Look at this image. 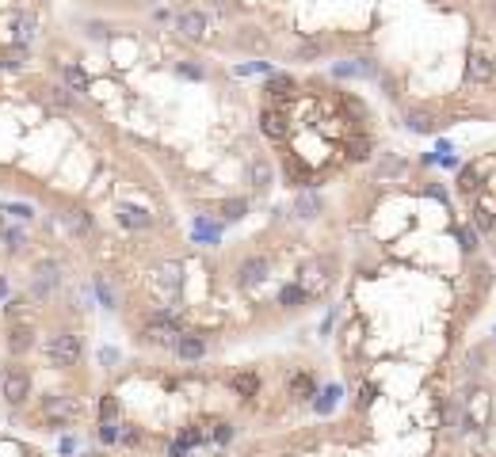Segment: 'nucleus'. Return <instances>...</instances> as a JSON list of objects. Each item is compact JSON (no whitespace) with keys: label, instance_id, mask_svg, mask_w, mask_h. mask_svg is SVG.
<instances>
[{"label":"nucleus","instance_id":"nucleus-28","mask_svg":"<svg viewBox=\"0 0 496 457\" xmlns=\"http://www.w3.org/2000/svg\"><path fill=\"white\" fill-rule=\"evenodd\" d=\"M115 416H118V400L115 396H103V400H99V419H103V423H115Z\"/></svg>","mask_w":496,"mask_h":457},{"label":"nucleus","instance_id":"nucleus-14","mask_svg":"<svg viewBox=\"0 0 496 457\" xmlns=\"http://www.w3.org/2000/svg\"><path fill=\"white\" fill-rule=\"evenodd\" d=\"M260 123H264V134L271 141H282L287 138V118H282L279 111H264V118H260Z\"/></svg>","mask_w":496,"mask_h":457},{"label":"nucleus","instance_id":"nucleus-38","mask_svg":"<svg viewBox=\"0 0 496 457\" xmlns=\"http://www.w3.org/2000/svg\"><path fill=\"white\" fill-rule=\"evenodd\" d=\"M180 73H183V76H195V81H198V76H203V69H195V65H180Z\"/></svg>","mask_w":496,"mask_h":457},{"label":"nucleus","instance_id":"nucleus-1","mask_svg":"<svg viewBox=\"0 0 496 457\" xmlns=\"http://www.w3.org/2000/svg\"><path fill=\"white\" fill-rule=\"evenodd\" d=\"M46 359L54 366H76L81 362V339L73 332H58L46 339Z\"/></svg>","mask_w":496,"mask_h":457},{"label":"nucleus","instance_id":"nucleus-30","mask_svg":"<svg viewBox=\"0 0 496 457\" xmlns=\"http://www.w3.org/2000/svg\"><path fill=\"white\" fill-rule=\"evenodd\" d=\"M473 221H477V228H485V233H488V228H496V217H493V210H485V206H481V210L473 213Z\"/></svg>","mask_w":496,"mask_h":457},{"label":"nucleus","instance_id":"nucleus-4","mask_svg":"<svg viewBox=\"0 0 496 457\" xmlns=\"http://www.w3.org/2000/svg\"><path fill=\"white\" fill-rule=\"evenodd\" d=\"M176 31H180L183 39L198 42L203 34H207V16H203V12H195V8L180 12V16H176Z\"/></svg>","mask_w":496,"mask_h":457},{"label":"nucleus","instance_id":"nucleus-24","mask_svg":"<svg viewBox=\"0 0 496 457\" xmlns=\"http://www.w3.org/2000/svg\"><path fill=\"white\" fill-rule=\"evenodd\" d=\"M256 389H260L256 374H233V392H240V396H256Z\"/></svg>","mask_w":496,"mask_h":457},{"label":"nucleus","instance_id":"nucleus-15","mask_svg":"<svg viewBox=\"0 0 496 457\" xmlns=\"http://www.w3.org/2000/svg\"><path fill=\"white\" fill-rule=\"evenodd\" d=\"M92 290H96V297H99V305H103V309H115V305H118L115 286H111L103 275H96V278H92Z\"/></svg>","mask_w":496,"mask_h":457},{"label":"nucleus","instance_id":"nucleus-34","mask_svg":"<svg viewBox=\"0 0 496 457\" xmlns=\"http://www.w3.org/2000/svg\"><path fill=\"white\" fill-rule=\"evenodd\" d=\"M99 438H103V442H115V438H118L115 423H103V431H99Z\"/></svg>","mask_w":496,"mask_h":457},{"label":"nucleus","instance_id":"nucleus-31","mask_svg":"<svg viewBox=\"0 0 496 457\" xmlns=\"http://www.w3.org/2000/svg\"><path fill=\"white\" fill-rule=\"evenodd\" d=\"M458 240H462L466 252H477V233H473V228H462V233H458Z\"/></svg>","mask_w":496,"mask_h":457},{"label":"nucleus","instance_id":"nucleus-27","mask_svg":"<svg viewBox=\"0 0 496 457\" xmlns=\"http://www.w3.org/2000/svg\"><path fill=\"white\" fill-rule=\"evenodd\" d=\"M0 240H4V248H8V252H19V248L27 244V237L19 233V228H4V233H0Z\"/></svg>","mask_w":496,"mask_h":457},{"label":"nucleus","instance_id":"nucleus-23","mask_svg":"<svg viewBox=\"0 0 496 457\" xmlns=\"http://www.w3.org/2000/svg\"><path fill=\"white\" fill-rule=\"evenodd\" d=\"M324 50H329V46H324V39H309V42H302V46L294 50V57H298V61H317Z\"/></svg>","mask_w":496,"mask_h":457},{"label":"nucleus","instance_id":"nucleus-37","mask_svg":"<svg viewBox=\"0 0 496 457\" xmlns=\"http://www.w3.org/2000/svg\"><path fill=\"white\" fill-rule=\"evenodd\" d=\"M187 449H191V446H183V442H172V449H168V454H172V457H187Z\"/></svg>","mask_w":496,"mask_h":457},{"label":"nucleus","instance_id":"nucleus-10","mask_svg":"<svg viewBox=\"0 0 496 457\" xmlns=\"http://www.w3.org/2000/svg\"><path fill=\"white\" fill-rule=\"evenodd\" d=\"M237 46L240 50H252V54H267V34L256 31V27H245V31L237 34Z\"/></svg>","mask_w":496,"mask_h":457},{"label":"nucleus","instance_id":"nucleus-7","mask_svg":"<svg viewBox=\"0 0 496 457\" xmlns=\"http://www.w3.org/2000/svg\"><path fill=\"white\" fill-rule=\"evenodd\" d=\"M466 76H470L473 84H488V81H493V57H485V54H470Z\"/></svg>","mask_w":496,"mask_h":457},{"label":"nucleus","instance_id":"nucleus-18","mask_svg":"<svg viewBox=\"0 0 496 457\" xmlns=\"http://www.w3.org/2000/svg\"><path fill=\"white\" fill-rule=\"evenodd\" d=\"M313 392H317L313 374H294V381H290V396H294V400H309Z\"/></svg>","mask_w":496,"mask_h":457},{"label":"nucleus","instance_id":"nucleus-11","mask_svg":"<svg viewBox=\"0 0 496 457\" xmlns=\"http://www.w3.org/2000/svg\"><path fill=\"white\" fill-rule=\"evenodd\" d=\"M118 225H126V228H149V225H153V217H149L141 206H123V210H118Z\"/></svg>","mask_w":496,"mask_h":457},{"label":"nucleus","instance_id":"nucleus-3","mask_svg":"<svg viewBox=\"0 0 496 457\" xmlns=\"http://www.w3.org/2000/svg\"><path fill=\"white\" fill-rule=\"evenodd\" d=\"M267 275H271V259H267V255H248L237 267L240 286H260V282H267Z\"/></svg>","mask_w":496,"mask_h":457},{"label":"nucleus","instance_id":"nucleus-26","mask_svg":"<svg viewBox=\"0 0 496 457\" xmlns=\"http://www.w3.org/2000/svg\"><path fill=\"white\" fill-rule=\"evenodd\" d=\"M371 149H374L371 138H363V134L347 141V156H351V160H366V156H371Z\"/></svg>","mask_w":496,"mask_h":457},{"label":"nucleus","instance_id":"nucleus-16","mask_svg":"<svg viewBox=\"0 0 496 457\" xmlns=\"http://www.w3.org/2000/svg\"><path fill=\"white\" fill-rule=\"evenodd\" d=\"M306 301H309V290L302 282H298V286H282V294H279L282 309H298V305H306Z\"/></svg>","mask_w":496,"mask_h":457},{"label":"nucleus","instance_id":"nucleus-25","mask_svg":"<svg viewBox=\"0 0 496 457\" xmlns=\"http://www.w3.org/2000/svg\"><path fill=\"white\" fill-rule=\"evenodd\" d=\"M245 213H248V202H245V198H225V202H222V217H225V221H240Z\"/></svg>","mask_w":496,"mask_h":457},{"label":"nucleus","instance_id":"nucleus-12","mask_svg":"<svg viewBox=\"0 0 496 457\" xmlns=\"http://www.w3.org/2000/svg\"><path fill=\"white\" fill-rule=\"evenodd\" d=\"M61 221L73 228L76 237H92V228H96V225H92V213H84V210H65V213H61Z\"/></svg>","mask_w":496,"mask_h":457},{"label":"nucleus","instance_id":"nucleus-6","mask_svg":"<svg viewBox=\"0 0 496 457\" xmlns=\"http://www.w3.org/2000/svg\"><path fill=\"white\" fill-rule=\"evenodd\" d=\"M42 412H46V419L58 423V419H73L81 408H76L73 396H46V400H42Z\"/></svg>","mask_w":496,"mask_h":457},{"label":"nucleus","instance_id":"nucleus-39","mask_svg":"<svg viewBox=\"0 0 496 457\" xmlns=\"http://www.w3.org/2000/svg\"><path fill=\"white\" fill-rule=\"evenodd\" d=\"M130 4H153V0H130Z\"/></svg>","mask_w":496,"mask_h":457},{"label":"nucleus","instance_id":"nucleus-2","mask_svg":"<svg viewBox=\"0 0 496 457\" xmlns=\"http://www.w3.org/2000/svg\"><path fill=\"white\" fill-rule=\"evenodd\" d=\"M332 275H336V259L321 255V259H313L309 267H302V286H306L309 297H313V294H321L324 286L332 282Z\"/></svg>","mask_w":496,"mask_h":457},{"label":"nucleus","instance_id":"nucleus-20","mask_svg":"<svg viewBox=\"0 0 496 457\" xmlns=\"http://www.w3.org/2000/svg\"><path fill=\"white\" fill-rule=\"evenodd\" d=\"M321 210H324V202L317 195H298L294 198V213H298V217H317Z\"/></svg>","mask_w":496,"mask_h":457},{"label":"nucleus","instance_id":"nucleus-9","mask_svg":"<svg viewBox=\"0 0 496 457\" xmlns=\"http://www.w3.org/2000/svg\"><path fill=\"white\" fill-rule=\"evenodd\" d=\"M176 354H180L183 362H195L207 354V343L198 339V335H180V343H176Z\"/></svg>","mask_w":496,"mask_h":457},{"label":"nucleus","instance_id":"nucleus-35","mask_svg":"<svg viewBox=\"0 0 496 457\" xmlns=\"http://www.w3.org/2000/svg\"><path fill=\"white\" fill-rule=\"evenodd\" d=\"M374 400V385H363V389H359V404H371Z\"/></svg>","mask_w":496,"mask_h":457},{"label":"nucleus","instance_id":"nucleus-29","mask_svg":"<svg viewBox=\"0 0 496 457\" xmlns=\"http://www.w3.org/2000/svg\"><path fill=\"white\" fill-rule=\"evenodd\" d=\"M336 396H340V389H336V385H329V389L321 392V400H317V412H321V416H324V412H332V404H336Z\"/></svg>","mask_w":496,"mask_h":457},{"label":"nucleus","instance_id":"nucleus-8","mask_svg":"<svg viewBox=\"0 0 496 457\" xmlns=\"http://www.w3.org/2000/svg\"><path fill=\"white\" fill-rule=\"evenodd\" d=\"M271 180H275V171H271L267 160H252L248 164V183H252V191H267Z\"/></svg>","mask_w":496,"mask_h":457},{"label":"nucleus","instance_id":"nucleus-19","mask_svg":"<svg viewBox=\"0 0 496 457\" xmlns=\"http://www.w3.org/2000/svg\"><path fill=\"white\" fill-rule=\"evenodd\" d=\"M294 88H298L294 76H287V73H275L271 81H267V92H271V99H275V96H279V99H290V96H294Z\"/></svg>","mask_w":496,"mask_h":457},{"label":"nucleus","instance_id":"nucleus-13","mask_svg":"<svg viewBox=\"0 0 496 457\" xmlns=\"http://www.w3.org/2000/svg\"><path fill=\"white\" fill-rule=\"evenodd\" d=\"M31 343H34V328H27V324H16V328H12L8 347H12L16 354H27V351H31Z\"/></svg>","mask_w":496,"mask_h":457},{"label":"nucleus","instance_id":"nucleus-36","mask_svg":"<svg viewBox=\"0 0 496 457\" xmlns=\"http://www.w3.org/2000/svg\"><path fill=\"white\" fill-rule=\"evenodd\" d=\"M118 438H123V442H126V446H134V442H138V438H141V434H138V431H134V427H126V431H123V434H118Z\"/></svg>","mask_w":496,"mask_h":457},{"label":"nucleus","instance_id":"nucleus-5","mask_svg":"<svg viewBox=\"0 0 496 457\" xmlns=\"http://www.w3.org/2000/svg\"><path fill=\"white\" fill-rule=\"evenodd\" d=\"M31 396V377L23 374V370H8L4 374V400L8 404H19V400Z\"/></svg>","mask_w":496,"mask_h":457},{"label":"nucleus","instance_id":"nucleus-22","mask_svg":"<svg viewBox=\"0 0 496 457\" xmlns=\"http://www.w3.org/2000/svg\"><path fill=\"white\" fill-rule=\"evenodd\" d=\"M157 275H161V286H165V290H180V282H183L180 263H161Z\"/></svg>","mask_w":496,"mask_h":457},{"label":"nucleus","instance_id":"nucleus-21","mask_svg":"<svg viewBox=\"0 0 496 457\" xmlns=\"http://www.w3.org/2000/svg\"><path fill=\"white\" fill-rule=\"evenodd\" d=\"M61 81H65L69 92H88V76H84L81 65H65L61 69Z\"/></svg>","mask_w":496,"mask_h":457},{"label":"nucleus","instance_id":"nucleus-17","mask_svg":"<svg viewBox=\"0 0 496 457\" xmlns=\"http://www.w3.org/2000/svg\"><path fill=\"white\" fill-rule=\"evenodd\" d=\"M405 123H409V130H413V134H431V130H435V114H431V111H409V118H405Z\"/></svg>","mask_w":496,"mask_h":457},{"label":"nucleus","instance_id":"nucleus-33","mask_svg":"<svg viewBox=\"0 0 496 457\" xmlns=\"http://www.w3.org/2000/svg\"><path fill=\"white\" fill-rule=\"evenodd\" d=\"M214 438H218V442H229V438H233V427H229V423H218Z\"/></svg>","mask_w":496,"mask_h":457},{"label":"nucleus","instance_id":"nucleus-32","mask_svg":"<svg viewBox=\"0 0 496 457\" xmlns=\"http://www.w3.org/2000/svg\"><path fill=\"white\" fill-rule=\"evenodd\" d=\"M393 171H405V160H393V156H389V160L382 164V176H393Z\"/></svg>","mask_w":496,"mask_h":457}]
</instances>
